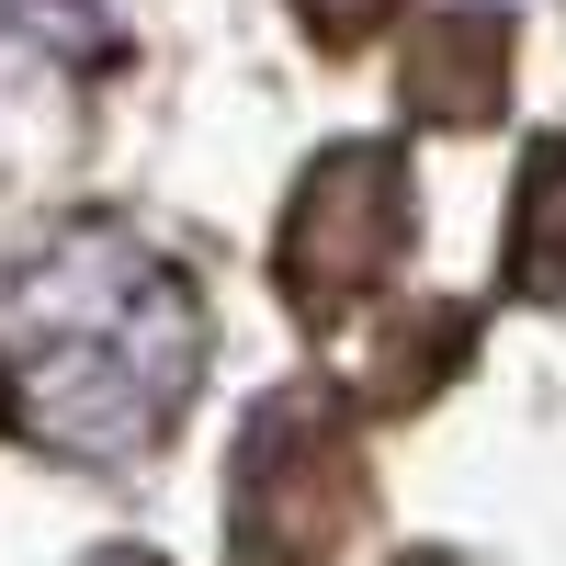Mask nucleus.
<instances>
[{
	"instance_id": "f257e3e1",
	"label": "nucleus",
	"mask_w": 566,
	"mask_h": 566,
	"mask_svg": "<svg viewBox=\"0 0 566 566\" xmlns=\"http://www.w3.org/2000/svg\"><path fill=\"white\" fill-rule=\"evenodd\" d=\"M205 386V283L125 216L0 250V431L57 464H136Z\"/></svg>"
},
{
	"instance_id": "f03ea898",
	"label": "nucleus",
	"mask_w": 566,
	"mask_h": 566,
	"mask_svg": "<svg viewBox=\"0 0 566 566\" xmlns=\"http://www.w3.org/2000/svg\"><path fill=\"white\" fill-rule=\"evenodd\" d=\"M374 510L363 397L340 386H272L227 453V555L239 566H340Z\"/></svg>"
},
{
	"instance_id": "7ed1b4c3",
	"label": "nucleus",
	"mask_w": 566,
	"mask_h": 566,
	"mask_svg": "<svg viewBox=\"0 0 566 566\" xmlns=\"http://www.w3.org/2000/svg\"><path fill=\"white\" fill-rule=\"evenodd\" d=\"M408 239H419L408 148H397V136H352V148H317L306 181L283 193L272 283H283V306H295L306 328H340V317H363L397 283Z\"/></svg>"
},
{
	"instance_id": "20e7f679",
	"label": "nucleus",
	"mask_w": 566,
	"mask_h": 566,
	"mask_svg": "<svg viewBox=\"0 0 566 566\" xmlns=\"http://www.w3.org/2000/svg\"><path fill=\"white\" fill-rule=\"evenodd\" d=\"M136 57H148L136 0H0V170L80 159Z\"/></svg>"
},
{
	"instance_id": "39448f33",
	"label": "nucleus",
	"mask_w": 566,
	"mask_h": 566,
	"mask_svg": "<svg viewBox=\"0 0 566 566\" xmlns=\"http://www.w3.org/2000/svg\"><path fill=\"white\" fill-rule=\"evenodd\" d=\"M510 12H488V0H442V12L408 23V57H397V114L419 136H476L499 125L510 103Z\"/></svg>"
},
{
	"instance_id": "423d86ee",
	"label": "nucleus",
	"mask_w": 566,
	"mask_h": 566,
	"mask_svg": "<svg viewBox=\"0 0 566 566\" xmlns=\"http://www.w3.org/2000/svg\"><path fill=\"white\" fill-rule=\"evenodd\" d=\"M464 352H476V317H464V306H386V328H374V352L352 374V397L374 419H408V408H431L464 374Z\"/></svg>"
},
{
	"instance_id": "0eeeda50",
	"label": "nucleus",
	"mask_w": 566,
	"mask_h": 566,
	"mask_svg": "<svg viewBox=\"0 0 566 566\" xmlns=\"http://www.w3.org/2000/svg\"><path fill=\"white\" fill-rule=\"evenodd\" d=\"M499 295L510 306H566V125L533 136V159H522L510 239H499Z\"/></svg>"
},
{
	"instance_id": "6e6552de",
	"label": "nucleus",
	"mask_w": 566,
	"mask_h": 566,
	"mask_svg": "<svg viewBox=\"0 0 566 566\" xmlns=\"http://www.w3.org/2000/svg\"><path fill=\"white\" fill-rule=\"evenodd\" d=\"M295 23L328 45V57H363V45H386L408 23V0H295Z\"/></svg>"
},
{
	"instance_id": "1a4fd4ad",
	"label": "nucleus",
	"mask_w": 566,
	"mask_h": 566,
	"mask_svg": "<svg viewBox=\"0 0 566 566\" xmlns=\"http://www.w3.org/2000/svg\"><path fill=\"white\" fill-rule=\"evenodd\" d=\"M91 566H159V555H136V544H114V555H91Z\"/></svg>"
},
{
	"instance_id": "9d476101",
	"label": "nucleus",
	"mask_w": 566,
	"mask_h": 566,
	"mask_svg": "<svg viewBox=\"0 0 566 566\" xmlns=\"http://www.w3.org/2000/svg\"><path fill=\"white\" fill-rule=\"evenodd\" d=\"M408 566H464V555H408Z\"/></svg>"
}]
</instances>
